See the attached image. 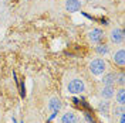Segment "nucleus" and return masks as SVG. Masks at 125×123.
I'll list each match as a JSON object with an SVG mask.
<instances>
[{"label":"nucleus","mask_w":125,"mask_h":123,"mask_svg":"<svg viewBox=\"0 0 125 123\" xmlns=\"http://www.w3.org/2000/svg\"><path fill=\"white\" fill-rule=\"evenodd\" d=\"M88 69H90V72L93 74L94 77H101L109 69V67L105 58H94L93 61L90 62Z\"/></svg>","instance_id":"f257e3e1"},{"label":"nucleus","mask_w":125,"mask_h":123,"mask_svg":"<svg viewBox=\"0 0 125 123\" xmlns=\"http://www.w3.org/2000/svg\"><path fill=\"white\" fill-rule=\"evenodd\" d=\"M67 91L71 95H80L85 91V82L81 78H73L67 84Z\"/></svg>","instance_id":"f03ea898"},{"label":"nucleus","mask_w":125,"mask_h":123,"mask_svg":"<svg viewBox=\"0 0 125 123\" xmlns=\"http://www.w3.org/2000/svg\"><path fill=\"white\" fill-rule=\"evenodd\" d=\"M108 38H109V43H111V44H114V45H121L125 40V33H124L122 28L114 27V28H111V31H109Z\"/></svg>","instance_id":"7ed1b4c3"},{"label":"nucleus","mask_w":125,"mask_h":123,"mask_svg":"<svg viewBox=\"0 0 125 123\" xmlns=\"http://www.w3.org/2000/svg\"><path fill=\"white\" fill-rule=\"evenodd\" d=\"M62 109V102H61V99L60 98H57V96H53V98H50L48 99V102H47V110L51 113V119L54 117L60 110Z\"/></svg>","instance_id":"20e7f679"},{"label":"nucleus","mask_w":125,"mask_h":123,"mask_svg":"<svg viewBox=\"0 0 125 123\" xmlns=\"http://www.w3.org/2000/svg\"><path fill=\"white\" fill-rule=\"evenodd\" d=\"M104 38H105V33L100 27H95V28L88 31V40L93 44H100V43H102Z\"/></svg>","instance_id":"39448f33"},{"label":"nucleus","mask_w":125,"mask_h":123,"mask_svg":"<svg viewBox=\"0 0 125 123\" xmlns=\"http://www.w3.org/2000/svg\"><path fill=\"white\" fill-rule=\"evenodd\" d=\"M112 62L117 65L118 68L125 67V51L124 48H118L117 51L112 53Z\"/></svg>","instance_id":"423d86ee"},{"label":"nucleus","mask_w":125,"mask_h":123,"mask_svg":"<svg viewBox=\"0 0 125 123\" xmlns=\"http://www.w3.org/2000/svg\"><path fill=\"white\" fill-rule=\"evenodd\" d=\"M60 123H80V117L74 110H65L60 116Z\"/></svg>","instance_id":"0eeeda50"},{"label":"nucleus","mask_w":125,"mask_h":123,"mask_svg":"<svg viewBox=\"0 0 125 123\" xmlns=\"http://www.w3.org/2000/svg\"><path fill=\"white\" fill-rule=\"evenodd\" d=\"M101 84L102 85H109V86H115V82H117V72L114 71H107L104 75H101Z\"/></svg>","instance_id":"6e6552de"},{"label":"nucleus","mask_w":125,"mask_h":123,"mask_svg":"<svg viewBox=\"0 0 125 123\" xmlns=\"http://www.w3.org/2000/svg\"><path fill=\"white\" fill-rule=\"evenodd\" d=\"M114 93H115V86L102 85V88L100 89V96L102 100H111L114 98Z\"/></svg>","instance_id":"1a4fd4ad"},{"label":"nucleus","mask_w":125,"mask_h":123,"mask_svg":"<svg viewBox=\"0 0 125 123\" xmlns=\"http://www.w3.org/2000/svg\"><path fill=\"white\" fill-rule=\"evenodd\" d=\"M81 1L80 0H65V10L70 13H77L81 10Z\"/></svg>","instance_id":"9d476101"},{"label":"nucleus","mask_w":125,"mask_h":123,"mask_svg":"<svg viewBox=\"0 0 125 123\" xmlns=\"http://www.w3.org/2000/svg\"><path fill=\"white\" fill-rule=\"evenodd\" d=\"M109 45L105 43H100V44H95V54L100 55V57H107L109 54Z\"/></svg>","instance_id":"9b49d317"},{"label":"nucleus","mask_w":125,"mask_h":123,"mask_svg":"<svg viewBox=\"0 0 125 123\" xmlns=\"http://www.w3.org/2000/svg\"><path fill=\"white\" fill-rule=\"evenodd\" d=\"M114 98H115V103H118V105H125V88L124 86H119L118 89H115Z\"/></svg>","instance_id":"f8f14e48"},{"label":"nucleus","mask_w":125,"mask_h":123,"mask_svg":"<svg viewBox=\"0 0 125 123\" xmlns=\"http://www.w3.org/2000/svg\"><path fill=\"white\" fill-rule=\"evenodd\" d=\"M98 112L102 113V115H108L109 112H111V103H109L108 100H101L98 103Z\"/></svg>","instance_id":"ddd939ff"},{"label":"nucleus","mask_w":125,"mask_h":123,"mask_svg":"<svg viewBox=\"0 0 125 123\" xmlns=\"http://www.w3.org/2000/svg\"><path fill=\"white\" fill-rule=\"evenodd\" d=\"M124 113H125V106L124 105H118V103H115L114 108H112V115H114V117H119V116H122Z\"/></svg>","instance_id":"4468645a"},{"label":"nucleus","mask_w":125,"mask_h":123,"mask_svg":"<svg viewBox=\"0 0 125 123\" xmlns=\"http://www.w3.org/2000/svg\"><path fill=\"white\" fill-rule=\"evenodd\" d=\"M115 85H118V86H124L125 85V74H124V71L117 72V82H115Z\"/></svg>","instance_id":"2eb2a0df"},{"label":"nucleus","mask_w":125,"mask_h":123,"mask_svg":"<svg viewBox=\"0 0 125 123\" xmlns=\"http://www.w3.org/2000/svg\"><path fill=\"white\" fill-rule=\"evenodd\" d=\"M119 123H125V115L119 116Z\"/></svg>","instance_id":"dca6fc26"},{"label":"nucleus","mask_w":125,"mask_h":123,"mask_svg":"<svg viewBox=\"0 0 125 123\" xmlns=\"http://www.w3.org/2000/svg\"><path fill=\"white\" fill-rule=\"evenodd\" d=\"M33 123H40V122H33Z\"/></svg>","instance_id":"f3484780"}]
</instances>
